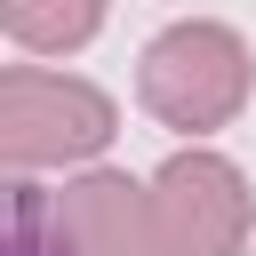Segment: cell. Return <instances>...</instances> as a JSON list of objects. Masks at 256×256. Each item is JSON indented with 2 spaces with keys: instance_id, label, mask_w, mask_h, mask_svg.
I'll return each mask as SVG.
<instances>
[{
  "instance_id": "1",
  "label": "cell",
  "mask_w": 256,
  "mask_h": 256,
  "mask_svg": "<svg viewBox=\"0 0 256 256\" xmlns=\"http://www.w3.org/2000/svg\"><path fill=\"white\" fill-rule=\"evenodd\" d=\"M136 96H144L152 120L208 136V128L240 120V104H248V40L232 24H168L144 48Z\"/></svg>"
},
{
  "instance_id": "4",
  "label": "cell",
  "mask_w": 256,
  "mask_h": 256,
  "mask_svg": "<svg viewBox=\"0 0 256 256\" xmlns=\"http://www.w3.org/2000/svg\"><path fill=\"white\" fill-rule=\"evenodd\" d=\"M48 224H56L64 256H168L152 192L128 184V176H112V168L64 184V192L48 200Z\"/></svg>"
},
{
  "instance_id": "3",
  "label": "cell",
  "mask_w": 256,
  "mask_h": 256,
  "mask_svg": "<svg viewBox=\"0 0 256 256\" xmlns=\"http://www.w3.org/2000/svg\"><path fill=\"white\" fill-rule=\"evenodd\" d=\"M152 208H160L168 256H240L248 248V184L216 152H176L152 176Z\"/></svg>"
},
{
  "instance_id": "7",
  "label": "cell",
  "mask_w": 256,
  "mask_h": 256,
  "mask_svg": "<svg viewBox=\"0 0 256 256\" xmlns=\"http://www.w3.org/2000/svg\"><path fill=\"white\" fill-rule=\"evenodd\" d=\"M0 256H64V240H56V224L40 216V224H24V232H8V240H0Z\"/></svg>"
},
{
  "instance_id": "2",
  "label": "cell",
  "mask_w": 256,
  "mask_h": 256,
  "mask_svg": "<svg viewBox=\"0 0 256 256\" xmlns=\"http://www.w3.org/2000/svg\"><path fill=\"white\" fill-rule=\"evenodd\" d=\"M112 144V96L64 72H0V160L8 168H64Z\"/></svg>"
},
{
  "instance_id": "5",
  "label": "cell",
  "mask_w": 256,
  "mask_h": 256,
  "mask_svg": "<svg viewBox=\"0 0 256 256\" xmlns=\"http://www.w3.org/2000/svg\"><path fill=\"white\" fill-rule=\"evenodd\" d=\"M96 24H104V0H0V32L16 48H40V56L96 40Z\"/></svg>"
},
{
  "instance_id": "6",
  "label": "cell",
  "mask_w": 256,
  "mask_h": 256,
  "mask_svg": "<svg viewBox=\"0 0 256 256\" xmlns=\"http://www.w3.org/2000/svg\"><path fill=\"white\" fill-rule=\"evenodd\" d=\"M40 216H48V200H40L32 184L0 176V240H8V232H24V224H40Z\"/></svg>"
}]
</instances>
